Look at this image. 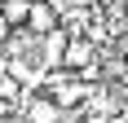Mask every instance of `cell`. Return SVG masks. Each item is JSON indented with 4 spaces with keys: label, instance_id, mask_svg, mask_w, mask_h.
<instances>
[{
    "label": "cell",
    "instance_id": "obj_2",
    "mask_svg": "<svg viewBox=\"0 0 128 123\" xmlns=\"http://www.w3.org/2000/svg\"><path fill=\"white\" fill-rule=\"evenodd\" d=\"M93 62H97V44L84 40V35H71V44H66V53H62V66L66 70H84Z\"/></svg>",
    "mask_w": 128,
    "mask_h": 123
},
{
    "label": "cell",
    "instance_id": "obj_3",
    "mask_svg": "<svg viewBox=\"0 0 128 123\" xmlns=\"http://www.w3.org/2000/svg\"><path fill=\"white\" fill-rule=\"evenodd\" d=\"M66 44H71V35H66L62 26H58V31H49V35H40V57L49 62V66H62V53H66Z\"/></svg>",
    "mask_w": 128,
    "mask_h": 123
},
{
    "label": "cell",
    "instance_id": "obj_9",
    "mask_svg": "<svg viewBox=\"0 0 128 123\" xmlns=\"http://www.w3.org/2000/svg\"><path fill=\"white\" fill-rule=\"evenodd\" d=\"M9 110H13V106H9V101H0V123H4V119H9Z\"/></svg>",
    "mask_w": 128,
    "mask_h": 123
},
{
    "label": "cell",
    "instance_id": "obj_10",
    "mask_svg": "<svg viewBox=\"0 0 128 123\" xmlns=\"http://www.w3.org/2000/svg\"><path fill=\"white\" fill-rule=\"evenodd\" d=\"M124 35H128V9H124Z\"/></svg>",
    "mask_w": 128,
    "mask_h": 123
},
{
    "label": "cell",
    "instance_id": "obj_1",
    "mask_svg": "<svg viewBox=\"0 0 128 123\" xmlns=\"http://www.w3.org/2000/svg\"><path fill=\"white\" fill-rule=\"evenodd\" d=\"M58 26H62V13L53 9L49 0H31V13H26V31H31V35H49V31H58Z\"/></svg>",
    "mask_w": 128,
    "mask_h": 123
},
{
    "label": "cell",
    "instance_id": "obj_8",
    "mask_svg": "<svg viewBox=\"0 0 128 123\" xmlns=\"http://www.w3.org/2000/svg\"><path fill=\"white\" fill-rule=\"evenodd\" d=\"M119 57L128 62V35H119Z\"/></svg>",
    "mask_w": 128,
    "mask_h": 123
},
{
    "label": "cell",
    "instance_id": "obj_6",
    "mask_svg": "<svg viewBox=\"0 0 128 123\" xmlns=\"http://www.w3.org/2000/svg\"><path fill=\"white\" fill-rule=\"evenodd\" d=\"M18 97H22V88H18V79H13L9 70H0V101H9V106H13Z\"/></svg>",
    "mask_w": 128,
    "mask_h": 123
},
{
    "label": "cell",
    "instance_id": "obj_7",
    "mask_svg": "<svg viewBox=\"0 0 128 123\" xmlns=\"http://www.w3.org/2000/svg\"><path fill=\"white\" fill-rule=\"evenodd\" d=\"M9 35H13V26L4 22V18H0V49H4V44H9Z\"/></svg>",
    "mask_w": 128,
    "mask_h": 123
},
{
    "label": "cell",
    "instance_id": "obj_5",
    "mask_svg": "<svg viewBox=\"0 0 128 123\" xmlns=\"http://www.w3.org/2000/svg\"><path fill=\"white\" fill-rule=\"evenodd\" d=\"M26 13H31V0H0V18L18 31V26H26Z\"/></svg>",
    "mask_w": 128,
    "mask_h": 123
},
{
    "label": "cell",
    "instance_id": "obj_4",
    "mask_svg": "<svg viewBox=\"0 0 128 123\" xmlns=\"http://www.w3.org/2000/svg\"><path fill=\"white\" fill-rule=\"evenodd\" d=\"M26 123H62V110H58L49 97H36L26 106Z\"/></svg>",
    "mask_w": 128,
    "mask_h": 123
}]
</instances>
